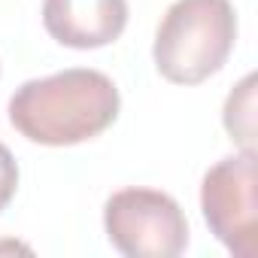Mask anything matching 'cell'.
I'll use <instances>...</instances> for the list:
<instances>
[{
	"mask_svg": "<svg viewBox=\"0 0 258 258\" xmlns=\"http://www.w3.org/2000/svg\"><path fill=\"white\" fill-rule=\"evenodd\" d=\"M121 106L115 82L88 67L28 79L10 97V124L40 146H76L115 121Z\"/></svg>",
	"mask_w": 258,
	"mask_h": 258,
	"instance_id": "cell-1",
	"label": "cell"
},
{
	"mask_svg": "<svg viewBox=\"0 0 258 258\" xmlns=\"http://www.w3.org/2000/svg\"><path fill=\"white\" fill-rule=\"evenodd\" d=\"M237 40L231 0H176L167 7L152 58L158 73L176 85H198L222 70Z\"/></svg>",
	"mask_w": 258,
	"mask_h": 258,
	"instance_id": "cell-2",
	"label": "cell"
},
{
	"mask_svg": "<svg viewBox=\"0 0 258 258\" xmlns=\"http://www.w3.org/2000/svg\"><path fill=\"white\" fill-rule=\"evenodd\" d=\"M103 228L127 258H176L188 246V219L182 207L155 188H121L103 207Z\"/></svg>",
	"mask_w": 258,
	"mask_h": 258,
	"instance_id": "cell-3",
	"label": "cell"
},
{
	"mask_svg": "<svg viewBox=\"0 0 258 258\" xmlns=\"http://www.w3.org/2000/svg\"><path fill=\"white\" fill-rule=\"evenodd\" d=\"M201 210L213 237L237 258L258 255V158L255 149L228 155L204 173Z\"/></svg>",
	"mask_w": 258,
	"mask_h": 258,
	"instance_id": "cell-4",
	"label": "cell"
},
{
	"mask_svg": "<svg viewBox=\"0 0 258 258\" xmlns=\"http://www.w3.org/2000/svg\"><path fill=\"white\" fill-rule=\"evenodd\" d=\"M43 25L70 49H100L121 37L127 0H43Z\"/></svg>",
	"mask_w": 258,
	"mask_h": 258,
	"instance_id": "cell-5",
	"label": "cell"
},
{
	"mask_svg": "<svg viewBox=\"0 0 258 258\" xmlns=\"http://www.w3.org/2000/svg\"><path fill=\"white\" fill-rule=\"evenodd\" d=\"M225 131L231 140H237L243 149H255V76H243L240 85L225 100Z\"/></svg>",
	"mask_w": 258,
	"mask_h": 258,
	"instance_id": "cell-6",
	"label": "cell"
},
{
	"mask_svg": "<svg viewBox=\"0 0 258 258\" xmlns=\"http://www.w3.org/2000/svg\"><path fill=\"white\" fill-rule=\"evenodd\" d=\"M16 188H19V164L13 158V152L0 143V213L16 198Z\"/></svg>",
	"mask_w": 258,
	"mask_h": 258,
	"instance_id": "cell-7",
	"label": "cell"
}]
</instances>
